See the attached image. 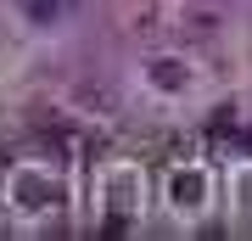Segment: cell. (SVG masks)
I'll return each instance as SVG.
<instances>
[{
  "mask_svg": "<svg viewBox=\"0 0 252 241\" xmlns=\"http://www.w3.org/2000/svg\"><path fill=\"white\" fill-rule=\"evenodd\" d=\"M28 11H34V23H51L56 17V0H28Z\"/></svg>",
  "mask_w": 252,
  "mask_h": 241,
  "instance_id": "obj_2",
  "label": "cell"
},
{
  "mask_svg": "<svg viewBox=\"0 0 252 241\" xmlns=\"http://www.w3.org/2000/svg\"><path fill=\"white\" fill-rule=\"evenodd\" d=\"M157 84H162V90H180V84H185L180 62H157Z\"/></svg>",
  "mask_w": 252,
  "mask_h": 241,
  "instance_id": "obj_1",
  "label": "cell"
}]
</instances>
